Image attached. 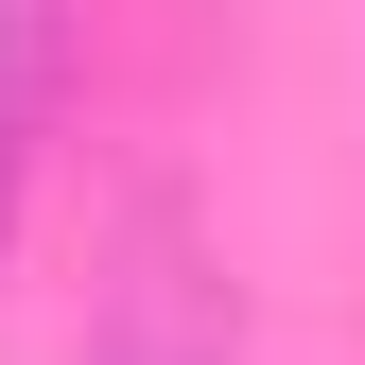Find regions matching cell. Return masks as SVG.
<instances>
[{"label": "cell", "instance_id": "obj_1", "mask_svg": "<svg viewBox=\"0 0 365 365\" xmlns=\"http://www.w3.org/2000/svg\"><path fill=\"white\" fill-rule=\"evenodd\" d=\"M87 365H244L192 209H140V226H122V279H105V313H87Z\"/></svg>", "mask_w": 365, "mask_h": 365}, {"label": "cell", "instance_id": "obj_2", "mask_svg": "<svg viewBox=\"0 0 365 365\" xmlns=\"http://www.w3.org/2000/svg\"><path fill=\"white\" fill-rule=\"evenodd\" d=\"M35 87H53V18L0 0V244H18V174H35Z\"/></svg>", "mask_w": 365, "mask_h": 365}]
</instances>
